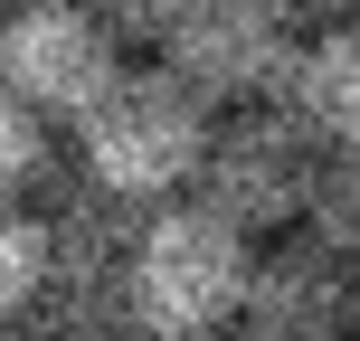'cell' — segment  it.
<instances>
[{"label": "cell", "instance_id": "1", "mask_svg": "<svg viewBox=\"0 0 360 341\" xmlns=\"http://www.w3.org/2000/svg\"><path fill=\"white\" fill-rule=\"evenodd\" d=\"M247 275H256V247L237 228H218L199 199H171L133 228V266H124V294H133V332L143 341H218L247 323Z\"/></svg>", "mask_w": 360, "mask_h": 341}, {"label": "cell", "instance_id": "2", "mask_svg": "<svg viewBox=\"0 0 360 341\" xmlns=\"http://www.w3.org/2000/svg\"><path fill=\"white\" fill-rule=\"evenodd\" d=\"M209 105L190 86H171L162 67H124V86L76 124V171L95 180L105 199H143V209H171L180 190L209 162Z\"/></svg>", "mask_w": 360, "mask_h": 341}, {"label": "cell", "instance_id": "3", "mask_svg": "<svg viewBox=\"0 0 360 341\" xmlns=\"http://www.w3.org/2000/svg\"><path fill=\"white\" fill-rule=\"evenodd\" d=\"M313 190H323V143H313L304 124H294L285 105L266 114H228V124L209 133V162H199L190 199L218 218V228H237L256 247V237H294L313 218Z\"/></svg>", "mask_w": 360, "mask_h": 341}, {"label": "cell", "instance_id": "4", "mask_svg": "<svg viewBox=\"0 0 360 341\" xmlns=\"http://www.w3.org/2000/svg\"><path fill=\"white\" fill-rule=\"evenodd\" d=\"M294 57H304V29H294V10H275V0H180V19L162 38V76L190 86L209 114L218 105L228 114L285 105Z\"/></svg>", "mask_w": 360, "mask_h": 341}, {"label": "cell", "instance_id": "5", "mask_svg": "<svg viewBox=\"0 0 360 341\" xmlns=\"http://www.w3.org/2000/svg\"><path fill=\"white\" fill-rule=\"evenodd\" d=\"M0 86L38 114V124H86L114 86H124V38L105 10H67V0H29L0 19Z\"/></svg>", "mask_w": 360, "mask_h": 341}, {"label": "cell", "instance_id": "6", "mask_svg": "<svg viewBox=\"0 0 360 341\" xmlns=\"http://www.w3.org/2000/svg\"><path fill=\"white\" fill-rule=\"evenodd\" d=\"M247 332L266 341H360V266L332 256L323 237H275L256 247L247 275Z\"/></svg>", "mask_w": 360, "mask_h": 341}, {"label": "cell", "instance_id": "7", "mask_svg": "<svg viewBox=\"0 0 360 341\" xmlns=\"http://www.w3.org/2000/svg\"><path fill=\"white\" fill-rule=\"evenodd\" d=\"M285 114H294L323 152H360V19H323V29H304Z\"/></svg>", "mask_w": 360, "mask_h": 341}, {"label": "cell", "instance_id": "8", "mask_svg": "<svg viewBox=\"0 0 360 341\" xmlns=\"http://www.w3.org/2000/svg\"><path fill=\"white\" fill-rule=\"evenodd\" d=\"M38 294H48V228L29 199H0V332L29 323Z\"/></svg>", "mask_w": 360, "mask_h": 341}, {"label": "cell", "instance_id": "9", "mask_svg": "<svg viewBox=\"0 0 360 341\" xmlns=\"http://www.w3.org/2000/svg\"><path fill=\"white\" fill-rule=\"evenodd\" d=\"M304 237H323L332 256L360 266V152H323V190H313Z\"/></svg>", "mask_w": 360, "mask_h": 341}, {"label": "cell", "instance_id": "10", "mask_svg": "<svg viewBox=\"0 0 360 341\" xmlns=\"http://www.w3.org/2000/svg\"><path fill=\"white\" fill-rule=\"evenodd\" d=\"M48 180H57L48 171V124L0 86V199H29V190H48Z\"/></svg>", "mask_w": 360, "mask_h": 341}, {"label": "cell", "instance_id": "11", "mask_svg": "<svg viewBox=\"0 0 360 341\" xmlns=\"http://www.w3.org/2000/svg\"><path fill=\"white\" fill-rule=\"evenodd\" d=\"M218 341H266V332H247V323H237V332H218Z\"/></svg>", "mask_w": 360, "mask_h": 341}, {"label": "cell", "instance_id": "12", "mask_svg": "<svg viewBox=\"0 0 360 341\" xmlns=\"http://www.w3.org/2000/svg\"><path fill=\"white\" fill-rule=\"evenodd\" d=\"M0 19H10V10H0Z\"/></svg>", "mask_w": 360, "mask_h": 341}, {"label": "cell", "instance_id": "13", "mask_svg": "<svg viewBox=\"0 0 360 341\" xmlns=\"http://www.w3.org/2000/svg\"><path fill=\"white\" fill-rule=\"evenodd\" d=\"M0 341H10V332H0Z\"/></svg>", "mask_w": 360, "mask_h": 341}]
</instances>
